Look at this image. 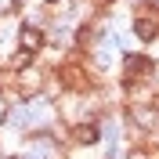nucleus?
Returning a JSON list of instances; mask_svg holds the SVG:
<instances>
[{
    "instance_id": "obj_1",
    "label": "nucleus",
    "mask_w": 159,
    "mask_h": 159,
    "mask_svg": "<svg viewBox=\"0 0 159 159\" xmlns=\"http://www.w3.org/2000/svg\"><path fill=\"white\" fill-rule=\"evenodd\" d=\"M141 80H156V58L152 54H123V76L119 83H141Z\"/></svg>"
},
{
    "instance_id": "obj_2",
    "label": "nucleus",
    "mask_w": 159,
    "mask_h": 159,
    "mask_svg": "<svg viewBox=\"0 0 159 159\" xmlns=\"http://www.w3.org/2000/svg\"><path fill=\"white\" fill-rule=\"evenodd\" d=\"M101 123L98 119H80V123H72L69 127V145L72 148H94V145H101Z\"/></svg>"
},
{
    "instance_id": "obj_3",
    "label": "nucleus",
    "mask_w": 159,
    "mask_h": 159,
    "mask_svg": "<svg viewBox=\"0 0 159 159\" xmlns=\"http://www.w3.org/2000/svg\"><path fill=\"white\" fill-rule=\"evenodd\" d=\"M15 47H22V51H29V54H43V51H47V29H36V25H25V22H22L18 25V43H15Z\"/></svg>"
},
{
    "instance_id": "obj_4",
    "label": "nucleus",
    "mask_w": 159,
    "mask_h": 159,
    "mask_svg": "<svg viewBox=\"0 0 159 159\" xmlns=\"http://www.w3.org/2000/svg\"><path fill=\"white\" fill-rule=\"evenodd\" d=\"M33 65H36V54H29V51H22V47H15L7 58L0 61V69L7 72V76H15V72H25V69H33Z\"/></svg>"
}]
</instances>
